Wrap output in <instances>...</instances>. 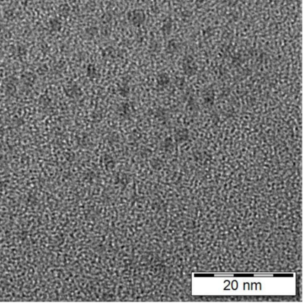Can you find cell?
Returning a JSON list of instances; mask_svg holds the SVG:
<instances>
[{
	"label": "cell",
	"instance_id": "cell-1",
	"mask_svg": "<svg viewBox=\"0 0 305 305\" xmlns=\"http://www.w3.org/2000/svg\"><path fill=\"white\" fill-rule=\"evenodd\" d=\"M232 287L233 288H235V289L237 288V283L236 281H233V282H232Z\"/></svg>",
	"mask_w": 305,
	"mask_h": 305
}]
</instances>
